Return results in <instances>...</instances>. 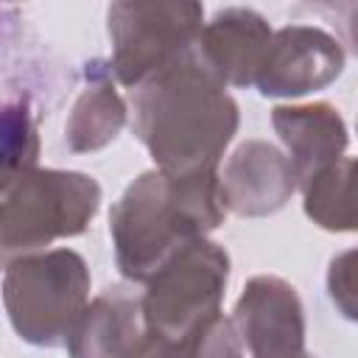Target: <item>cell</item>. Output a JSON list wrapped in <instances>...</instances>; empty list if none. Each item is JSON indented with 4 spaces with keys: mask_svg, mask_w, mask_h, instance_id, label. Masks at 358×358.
<instances>
[{
    "mask_svg": "<svg viewBox=\"0 0 358 358\" xmlns=\"http://www.w3.org/2000/svg\"><path fill=\"white\" fill-rule=\"evenodd\" d=\"M271 126L288 148L299 190L322 171L336 165L347 148V126L336 106L316 101L299 106H274Z\"/></svg>",
    "mask_w": 358,
    "mask_h": 358,
    "instance_id": "12",
    "label": "cell"
},
{
    "mask_svg": "<svg viewBox=\"0 0 358 358\" xmlns=\"http://www.w3.org/2000/svg\"><path fill=\"white\" fill-rule=\"evenodd\" d=\"M227 280L229 255L218 243L207 238L187 243L145 282V333L179 338L207 319L218 316Z\"/></svg>",
    "mask_w": 358,
    "mask_h": 358,
    "instance_id": "6",
    "label": "cell"
},
{
    "mask_svg": "<svg viewBox=\"0 0 358 358\" xmlns=\"http://www.w3.org/2000/svg\"><path fill=\"white\" fill-rule=\"evenodd\" d=\"M344 70V48L336 36L313 25H285L274 31L257 90L266 98H299L333 84Z\"/></svg>",
    "mask_w": 358,
    "mask_h": 358,
    "instance_id": "8",
    "label": "cell"
},
{
    "mask_svg": "<svg viewBox=\"0 0 358 358\" xmlns=\"http://www.w3.org/2000/svg\"><path fill=\"white\" fill-rule=\"evenodd\" d=\"M305 215L327 232H358V157H341L302 187Z\"/></svg>",
    "mask_w": 358,
    "mask_h": 358,
    "instance_id": "14",
    "label": "cell"
},
{
    "mask_svg": "<svg viewBox=\"0 0 358 358\" xmlns=\"http://www.w3.org/2000/svg\"><path fill=\"white\" fill-rule=\"evenodd\" d=\"M131 358H243V341L232 319L218 313L179 338L145 333Z\"/></svg>",
    "mask_w": 358,
    "mask_h": 358,
    "instance_id": "15",
    "label": "cell"
},
{
    "mask_svg": "<svg viewBox=\"0 0 358 358\" xmlns=\"http://www.w3.org/2000/svg\"><path fill=\"white\" fill-rule=\"evenodd\" d=\"M143 338V294L129 285H109L90 299L64 347L70 358H131Z\"/></svg>",
    "mask_w": 358,
    "mask_h": 358,
    "instance_id": "11",
    "label": "cell"
},
{
    "mask_svg": "<svg viewBox=\"0 0 358 358\" xmlns=\"http://www.w3.org/2000/svg\"><path fill=\"white\" fill-rule=\"evenodd\" d=\"M112 70L101 67V62L87 64V90L73 103V112L64 123V143L70 151H98L109 145L120 129L126 126V103L117 95L115 84L109 81Z\"/></svg>",
    "mask_w": 358,
    "mask_h": 358,
    "instance_id": "13",
    "label": "cell"
},
{
    "mask_svg": "<svg viewBox=\"0 0 358 358\" xmlns=\"http://www.w3.org/2000/svg\"><path fill=\"white\" fill-rule=\"evenodd\" d=\"M39 154V137H36V120L28 98H8L3 109V179L36 168Z\"/></svg>",
    "mask_w": 358,
    "mask_h": 358,
    "instance_id": "16",
    "label": "cell"
},
{
    "mask_svg": "<svg viewBox=\"0 0 358 358\" xmlns=\"http://www.w3.org/2000/svg\"><path fill=\"white\" fill-rule=\"evenodd\" d=\"M319 11H327L336 17V28L341 31L350 50L358 56V3H336V6H319Z\"/></svg>",
    "mask_w": 358,
    "mask_h": 358,
    "instance_id": "18",
    "label": "cell"
},
{
    "mask_svg": "<svg viewBox=\"0 0 358 358\" xmlns=\"http://www.w3.org/2000/svg\"><path fill=\"white\" fill-rule=\"evenodd\" d=\"M3 305L22 341L62 347L90 305V268L73 249L14 257L3 274Z\"/></svg>",
    "mask_w": 358,
    "mask_h": 358,
    "instance_id": "4",
    "label": "cell"
},
{
    "mask_svg": "<svg viewBox=\"0 0 358 358\" xmlns=\"http://www.w3.org/2000/svg\"><path fill=\"white\" fill-rule=\"evenodd\" d=\"M327 294L338 313L358 322V246L338 252L327 266Z\"/></svg>",
    "mask_w": 358,
    "mask_h": 358,
    "instance_id": "17",
    "label": "cell"
},
{
    "mask_svg": "<svg viewBox=\"0 0 358 358\" xmlns=\"http://www.w3.org/2000/svg\"><path fill=\"white\" fill-rule=\"evenodd\" d=\"M218 185L224 207L243 218L282 210L299 187L291 159L266 140L241 143L218 171Z\"/></svg>",
    "mask_w": 358,
    "mask_h": 358,
    "instance_id": "9",
    "label": "cell"
},
{
    "mask_svg": "<svg viewBox=\"0 0 358 358\" xmlns=\"http://www.w3.org/2000/svg\"><path fill=\"white\" fill-rule=\"evenodd\" d=\"M131 129L162 173H210L238 131V103L199 48H190L131 90Z\"/></svg>",
    "mask_w": 358,
    "mask_h": 358,
    "instance_id": "1",
    "label": "cell"
},
{
    "mask_svg": "<svg viewBox=\"0 0 358 358\" xmlns=\"http://www.w3.org/2000/svg\"><path fill=\"white\" fill-rule=\"evenodd\" d=\"M232 324L252 358H299L305 352V308L282 277H252L235 302Z\"/></svg>",
    "mask_w": 358,
    "mask_h": 358,
    "instance_id": "7",
    "label": "cell"
},
{
    "mask_svg": "<svg viewBox=\"0 0 358 358\" xmlns=\"http://www.w3.org/2000/svg\"><path fill=\"white\" fill-rule=\"evenodd\" d=\"M271 36L274 31L263 14L232 6L215 11L213 20L204 22L196 48L227 87H252L257 84Z\"/></svg>",
    "mask_w": 358,
    "mask_h": 358,
    "instance_id": "10",
    "label": "cell"
},
{
    "mask_svg": "<svg viewBox=\"0 0 358 358\" xmlns=\"http://www.w3.org/2000/svg\"><path fill=\"white\" fill-rule=\"evenodd\" d=\"M224 215L218 171L140 173L109 210L117 271L131 282H148L179 249L221 227Z\"/></svg>",
    "mask_w": 358,
    "mask_h": 358,
    "instance_id": "2",
    "label": "cell"
},
{
    "mask_svg": "<svg viewBox=\"0 0 358 358\" xmlns=\"http://www.w3.org/2000/svg\"><path fill=\"white\" fill-rule=\"evenodd\" d=\"M299 358H316V355H310V352H302V355H299Z\"/></svg>",
    "mask_w": 358,
    "mask_h": 358,
    "instance_id": "19",
    "label": "cell"
},
{
    "mask_svg": "<svg viewBox=\"0 0 358 358\" xmlns=\"http://www.w3.org/2000/svg\"><path fill=\"white\" fill-rule=\"evenodd\" d=\"M101 207V185L78 171L25 168L3 179L0 246L6 263L59 238H76Z\"/></svg>",
    "mask_w": 358,
    "mask_h": 358,
    "instance_id": "3",
    "label": "cell"
},
{
    "mask_svg": "<svg viewBox=\"0 0 358 358\" xmlns=\"http://www.w3.org/2000/svg\"><path fill=\"white\" fill-rule=\"evenodd\" d=\"M201 3H157L123 0L106 11L112 39L109 70L123 87H140L171 62L196 48L201 36Z\"/></svg>",
    "mask_w": 358,
    "mask_h": 358,
    "instance_id": "5",
    "label": "cell"
}]
</instances>
